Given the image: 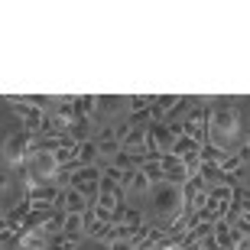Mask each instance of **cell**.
I'll list each match as a JSON object with an SVG mask.
<instances>
[{
    "mask_svg": "<svg viewBox=\"0 0 250 250\" xmlns=\"http://www.w3.org/2000/svg\"><path fill=\"white\" fill-rule=\"evenodd\" d=\"M241 133V111L234 107V101H214L211 117H208V143L228 146L231 140Z\"/></svg>",
    "mask_w": 250,
    "mask_h": 250,
    "instance_id": "obj_1",
    "label": "cell"
},
{
    "mask_svg": "<svg viewBox=\"0 0 250 250\" xmlns=\"http://www.w3.org/2000/svg\"><path fill=\"white\" fill-rule=\"evenodd\" d=\"M149 195H153V211H156V218H166V228L176 214L186 211V192H182V186L163 182V186H156Z\"/></svg>",
    "mask_w": 250,
    "mask_h": 250,
    "instance_id": "obj_2",
    "label": "cell"
},
{
    "mask_svg": "<svg viewBox=\"0 0 250 250\" xmlns=\"http://www.w3.org/2000/svg\"><path fill=\"white\" fill-rule=\"evenodd\" d=\"M33 133H26V130H20V133H7V140H3V166L7 169H23L26 166L29 153H33Z\"/></svg>",
    "mask_w": 250,
    "mask_h": 250,
    "instance_id": "obj_3",
    "label": "cell"
},
{
    "mask_svg": "<svg viewBox=\"0 0 250 250\" xmlns=\"http://www.w3.org/2000/svg\"><path fill=\"white\" fill-rule=\"evenodd\" d=\"M26 169H29V176L36 179V186H49V182H56V176H59V159H56V153H29V159H26Z\"/></svg>",
    "mask_w": 250,
    "mask_h": 250,
    "instance_id": "obj_4",
    "label": "cell"
},
{
    "mask_svg": "<svg viewBox=\"0 0 250 250\" xmlns=\"http://www.w3.org/2000/svg\"><path fill=\"white\" fill-rule=\"evenodd\" d=\"M62 188L56 186V182H49V186H36L33 192H29V202H33V208H59L62 205Z\"/></svg>",
    "mask_w": 250,
    "mask_h": 250,
    "instance_id": "obj_5",
    "label": "cell"
},
{
    "mask_svg": "<svg viewBox=\"0 0 250 250\" xmlns=\"http://www.w3.org/2000/svg\"><path fill=\"white\" fill-rule=\"evenodd\" d=\"M163 159V169H166V182H172V186H182L186 188L188 186V172H186V166H182V159L179 156H159Z\"/></svg>",
    "mask_w": 250,
    "mask_h": 250,
    "instance_id": "obj_6",
    "label": "cell"
},
{
    "mask_svg": "<svg viewBox=\"0 0 250 250\" xmlns=\"http://www.w3.org/2000/svg\"><path fill=\"white\" fill-rule=\"evenodd\" d=\"M59 211H65V214H88V211H91V202H88L82 192L68 188V192L62 195V205H59Z\"/></svg>",
    "mask_w": 250,
    "mask_h": 250,
    "instance_id": "obj_7",
    "label": "cell"
},
{
    "mask_svg": "<svg viewBox=\"0 0 250 250\" xmlns=\"http://www.w3.org/2000/svg\"><path fill=\"white\" fill-rule=\"evenodd\" d=\"M234 149L228 146H218V143H205L202 146V163H208V166H221V163H228L231 159Z\"/></svg>",
    "mask_w": 250,
    "mask_h": 250,
    "instance_id": "obj_8",
    "label": "cell"
},
{
    "mask_svg": "<svg viewBox=\"0 0 250 250\" xmlns=\"http://www.w3.org/2000/svg\"><path fill=\"white\" fill-rule=\"evenodd\" d=\"M143 163H146V156H137V153H127V149H121V153L114 156L111 166L124 169V172H137V169H143Z\"/></svg>",
    "mask_w": 250,
    "mask_h": 250,
    "instance_id": "obj_9",
    "label": "cell"
},
{
    "mask_svg": "<svg viewBox=\"0 0 250 250\" xmlns=\"http://www.w3.org/2000/svg\"><path fill=\"white\" fill-rule=\"evenodd\" d=\"M143 172H146V179H149V186H153V188L166 182V169H163V159H159V156H149L146 163H143Z\"/></svg>",
    "mask_w": 250,
    "mask_h": 250,
    "instance_id": "obj_10",
    "label": "cell"
},
{
    "mask_svg": "<svg viewBox=\"0 0 250 250\" xmlns=\"http://www.w3.org/2000/svg\"><path fill=\"white\" fill-rule=\"evenodd\" d=\"M78 163H82V166H101V149H98V143H94V140H82Z\"/></svg>",
    "mask_w": 250,
    "mask_h": 250,
    "instance_id": "obj_11",
    "label": "cell"
},
{
    "mask_svg": "<svg viewBox=\"0 0 250 250\" xmlns=\"http://www.w3.org/2000/svg\"><path fill=\"white\" fill-rule=\"evenodd\" d=\"M65 237H75V241H82L84 234H88V221H84V214H68L65 218Z\"/></svg>",
    "mask_w": 250,
    "mask_h": 250,
    "instance_id": "obj_12",
    "label": "cell"
},
{
    "mask_svg": "<svg viewBox=\"0 0 250 250\" xmlns=\"http://www.w3.org/2000/svg\"><path fill=\"white\" fill-rule=\"evenodd\" d=\"M140 228H130V224H111V231L104 237V244H121V241H133Z\"/></svg>",
    "mask_w": 250,
    "mask_h": 250,
    "instance_id": "obj_13",
    "label": "cell"
},
{
    "mask_svg": "<svg viewBox=\"0 0 250 250\" xmlns=\"http://www.w3.org/2000/svg\"><path fill=\"white\" fill-rule=\"evenodd\" d=\"M20 241H23V250H49V237L42 231H23Z\"/></svg>",
    "mask_w": 250,
    "mask_h": 250,
    "instance_id": "obj_14",
    "label": "cell"
},
{
    "mask_svg": "<svg viewBox=\"0 0 250 250\" xmlns=\"http://www.w3.org/2000/svg\"><path fill=\"white\" fill-rule=\"evenodd\" d=\"M124 192H130V195H146V192H153V186H149L146 172H143V169H137V172L130 176V186L124 188Z\"/></svg>",
    "mask_w": 250,
    "mask_h": 250,
    "instance_id": "obj_15",
    "label": "cell"
},
{
    "mask_svg": "<svg viewBox=\"0 0 250 250\" xmlns=\"http://www.w3.org/2000/svg\"><path fill=\"white\" fill-rule=\"evenodd\" d=\"M198 149H202V143H198V140H192L186 133V137H179L176 143H172V156L182 159V156H188V153H198Z\"/></svg>",
    "mask_w": 250,
    "mask_h": 250,
    "instance_id": "obj_16",
    "label": "cell"
},
{
    "mask_svg": "<svg viewBox=\"0 0 250 250\" xmlns=\"http://www.w3.org/2000/svg\"><path fill=\"white\" fill-rule=\"evenodd\" d=\"M153 104H156V98H146V94H130V98H127L130 114H137V111H149Z\"/></svg>",
    "mask_w": 250,
    "mask_h": 250,
    "instance_id": "obj_17",
    "label": "cell"
},
{
    "mask_svg": "<svg viewBox=\"0 0 250 250\" xmlns=\"http://www.w3.org/2000/svg\"><path fill=\"white\" fill-rule=\"evenodd\" d=\"M159 250H186V247H182V241H176V237H166V241L159 244Z\"/></svg>",
    "mask_w": 250,
    "mask_h": 250,
    "instance_id": "obj_18",
    "label": "cell"
},
{
    "mask_svg": "<svg viewBox=\"0 0 250 250\" xmlns=\"http://www.w3.org/2000/svg\"><path fill=\"white\" fill-rule=\"evenodd\" d=\"M107 250H137L133 241H121V244H107Z\"/></svg>",
    "mask_w": 250,
    "mask_h": 250,
    "instance_id": "obj_19",
    "label": "cell"
},
{
    "mask_svg": "<svg viewBox=\"0 0 250 250\" xmlns=\"http://www.w3.org/2000/svg\"><path fill=\"white\" fill-rule=\"evenodd\" d=\"M247 146H250V140H247Z\"/></svg>",
    "mask_w": 250,
    "mask_h": 250,
    "instance_id": "obj_20",
    "label": "cell"
}]
</instances>
